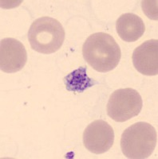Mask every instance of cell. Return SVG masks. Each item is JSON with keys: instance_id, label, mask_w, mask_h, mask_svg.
I'll use <instances>...</instances> for the list:
<instances>
[{"instance_id": "cell-7", "label": "cell", "mask_w": 158, "mask_h": 159, "mask_svg": "<svg viewBox=\"0 0 158 159\" xmlns=\"http://www.w3.org/2000/svg\"><path fill=\"white\" fill-rule=\"evenodd\" d=\"M132 61L135 69L146 76L158 74V40L146 41L134 49Z\"/></svg>"}, {"instance_id": "cell-3", "label": "cell", "mask_w": 158, "mask_h": 159, "mask_svg": "<svg viewBox=\"0 0 158 159\" xmlns=\"http://www.w3.org/2000/svg\"><path fill=\"white\" fill-rule=\"evenodd\" d=\"M27 38L34 50L42 54H51L62 47L65 30L58 20L50 17H41L31 24Z\"/></svg>"}, {"instance_id": "cell-8", "label": "cell", "mask_w": 158, "mask_h": 159, "mask_svg": "<svg viewBox=\"0 0 158 159\" xmlns=\"http://www.w3.org/2000/svg\"><path fill=\"white\" fill-rule=\"evenodd\" d=\"M116 29L123 41L133 42L141 38L146 31V25L139 16L132 13H126L117 20Z\"/></svg>"}, {"instance_id": "cell-1", "label": "cell", "mask_w": 158, "mask_h": 159, "mask_svg": "<svg viewBox=\"0 0 158 159\" xmlns=\"http://www.w3.org/2000/svg\"><path fill=\"white\" fill-rule=\"evenodd\" d=\"M84 59L94 70L107 72L120 62V46L109 34L99 32L88 37L82 46Z\"/></svg>"}, {"instance_id": "cell-9", "label": "cell", "mask_w": 158, "mask_h": 159, "mask_svg": "<svg viewBox=\"0 0 158 159\" xmlns=\"http://www.w3.org/2000/svg\"><path fill=\"white\" fill-rule=\"evenodd\" d=\"M86 70V67H80L64 77L65 88L69 92L82 93L98 84L94 80L87 76Z\"/></svg>"}, {"instance_id": "cell-6", "label": "cell", "mask_w": 158, "mask_h": 159, "mask_svg": "<svg viewBox=\"0 0 158 159\" xmlns=\"http://www.w3.org/2000/svg\"><path fill=\"white\" fill-rule=\"evenodd\" d=\"M27 61V52L23 44L13 38H6L0 42V69L7 73L22 70Z\"/></svg>"}, {"instance_id": "cell-2", "label": "cell", "mask_w": 158, "mask_h": 159, "mask_svg": "<svg viewBox=\"0 0 158 159\" xmlns=\"http://www.w3.org/2000/svg\"><path fill=\"white\" fill-rule=\"evenodd\" d=\"M157 143V133L146 122H138L124 130L121 149L128 158L145 159L153 154Z\"/></svg>"}, {"instance_id": "cell-4", "label": "cell", "mask_w": 158, "mask_h": 159, "mask_svg": "<svg viewBox=\"0 0 158 159\" xmlns=\"http://www.w3.org/2000/svg\"><path fill=\"white\" fill-rule=\"evenodd\" d=\"M143 107L141 95L133 89H120L111 94L106 107L107 115L116 122H126L138 116Z\"/></svg>"}, {"instance_id": "cell-5", "label": "cell", "mask_w": 158, "mask_h": 159, "mask_svg": "<svg viewBox=\"0 0 158 159\" xmlns=\"http://www.w3.org/2000/svg\"><path fill=\"white\" fill-rule=\"evenodd\" d=\"M114 131L107 122L98 119L87 126L83 133L84 146L93 154H104L113 147Z\"/></svg>"}]
</instances>
